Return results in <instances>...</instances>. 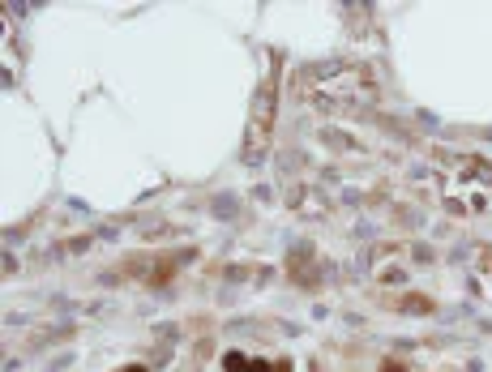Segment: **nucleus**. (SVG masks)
I'll use <instances>...</instances> for the list:
<instances>
[{
  "mask_svg": "<svg viewBox=\"0 0 492 372\" xmlns=\"http://www.w3.org/2000/svg\"><path fill=\"white\" fill-rule=\"evenodd\" d=\"M304 94L317 112L326 116H347L360 112L364 103H373L377 82L373 73L355 60H326V64H313L304 69Z\"/></svg>",
  "mask_w": 492,
  "mask_h": 372,
  "instance_id": "f257e3e1",
  "label": "nucleus"
},
{
  "mask_svg": "<svg viewBox=\"0 0 492 372\" xmlns=\"http://www.w3.org/2000/svg\"><path fill=\"white\" fill-rule=\"evenodd\" d=\"M432 176L454 214L492 210V163L480 154H432Z\"/></svg>",
  "mask_w": 492,
  "mask_h": 372,
  "instance_id": "f03ea898",
  "label": "nucleus"
},
{
  "mask_svg": "<svg viewBox=\"0 0 492 372\" xmlns=\"http://www.w3.org/2000/svg\"><path fill=\"white\" fill-rule=\"evenodd\" d=\"M274 98H279V82H274V73L261 82L257 90V103H253V124H249V137H244V159L257 163L265 154V145H270V129H274Z\"/></svg>",
  "mask_w": 492,
  "mask_h": 372,
  "instance_id": "7ed1b4c3",
  "label": "nucleus"
},
{
  "mask_svg": "<svg viewBox=\"0 0 492 372\" xmlns=\"http://www.w3.org/2000/svg\"><path fill=\"white\" fill-rule=\"evenodd\" d=\"M471 278H475V287L492 300V248H480V257H475V265H471Z\"/></svg>",
  "mask_w": 492,
  "mask_h": 372,
  "instance_id": "20e7f679",
  "label": "nucleus"
},
{
  "mask_svg": "<svg viewBox=\"0 0 492 372\" xmlns=\"http://www.w3.org/2000/svg\"><path fill=\"white\" fill-rule=\"evenodd\" d=\"M223 368H227V372H249V360H244L240 351H227V355H223Z\"/></svg>",
  "mask_w": 492,
  "mask_h": 372,
  "instance_id": "39448f33",
  "label": "nucleus"
},
{
  "mask_svg": "<svg viewBox=\"0 0 492 372\" xmlns=\"http://www.w3.org/2000/svg\"><path fill=\"white\" fill-rule=\"evenodd\" d=\"M381 372H407V368H403L398 360H381Z\"/></svg>",
  "mask_w": 492,
  "mask_h": 372,
  "instance_id": "423d86ee",
  "label": "nucleus"
},
{
  "mask_svg": "<svg viewBox=\"0 0 492 372\" xmlns=\"http://www.w3.org/2000/svg\"><path fill=\"white\" fill-rule=\"evenodd\" d=\"M249 372H274V368H270L265 360H253V364H249Z\"/></svg>",
  "mask_w": 492,
  "mask_h": 372,
  "instance_id": "0eeeda50",
  "label": "nucleus"
},
{
  "mask_svg": "<svg viewBox=\"0 0 492 372\" xmlns=\"http://www.w3.org/2000/svg\"><path fill=\"white\" fill-rule=\"evenodd\" d=\"M125 372H146V368H141V364H133V368H125Z\"/></svg>",
  "mask_w": 492,
  "mask_h": 372,
  "instance_id": "6e6552de",
  "label": "nucleus"
}]
</instances>
